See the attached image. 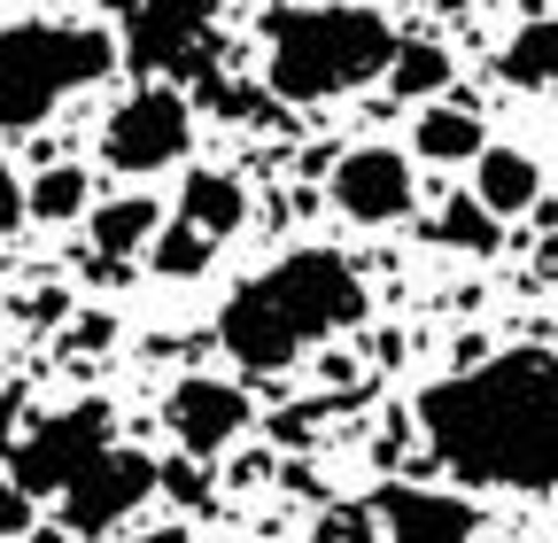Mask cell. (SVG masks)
I'll use <instances>...</instances> for the list:
<instances>
[{
  "label": "cell",
  "instance_id": "4",
  "mask_svg": "<svg viewBox=\"0 0 558 543\" xmlns=\"http://www.w3.org/2000/svg\"><path fill=\"white\" fill-rule=\"evenodd\" d=\"M117 71V39L101 24H0V132H32L70 94H86Z\"/></svg>",
  "mask_w": 558,
  "mask_h": 543
},
{
  "label": "cell",
  "instance_id": "1",
  "mask_svg": "<svg viewBox=\"0 0 558 543\" xmlns=\"http://www.w3.org/2000/svg\"><path fill=\"white\" fill-rule=\"evenodd\" d=\"M418 435L458 482L520 490V497L558 490V358L512 350L458 365L450 381L418 396Z\"/></svg>",
  "mask_w": 558,
  "mask_h": 543
},
{
  "label": "cell",
  "instance_id": "3",
  "mask_svg": "<svg viewBox=\"0 0 558 543\" xmlns=\"http://www.w3.org/2000/svg\"><path fill=\"white\" fill-rule=\"evenodd\" d=\"M271 55H264V94L271 101H333L349 86L388 79L396 32L380 9L357 0H311V9H271Z\"/></svg>",
  "mask_w": 558,
  "mask_h": 543
},
{
  "label": "cell",
  "instance_id": "14",
  "mask_svg": "<svg viewBox=\"0 0 558 543\" xmlns=\"http://www.w3.org/2000/svg\"><path fill=\"white\" fill-rule=\"evenodd\" d=\"M497 71H505V86H520V94H550V86H558V16H527V24L512 32V47L497 55Z\"/></svg>",
  "mask_w": 558,
  "mask_h": 543
},
{
  "label": "cell",
  "instance_id": "18",
  "mask_svg": "<svg viewBox=\"0 0 558 543\" xmlns=\"http://www.w3.org/2000/svg\"><path fill=\"white\" fill-rule=\"evenodd\" d=\"M388 86H396V101H435V94H450V47H442V39H396Z\"/></svg>",
  "mask_w": 558,
  "mask_h": 543
},
{
  "label": "cell",
  "instance_id": "12",
  "mask_svg": "<svg viewBox=\"0 0 558 543\" xmlns=\"http://www.w3.org/2000/svg\"><path fill=\"white\" fill-rule=\"evenodd\" d=\"M473 202L488 218H520V210H535L543 202V171H535V156H520V148H481L473 156Z\"/></svg>",
  "mask_w": 558,
  "mask_h": 543
},
{
  "label": "cell",
  "instance_id": "25",
  "mask_svg": "<svg viewBox=\"0 0 558 543\" xmlns=\"http://www.w3.org/2000/svg\"><path fill=\"white\" fill-rule=\"evenodd\" d=\"M16 226H24V179L0 171V233H16Z\"/></svg>",
  "mask_w": 558,
  "mask_h": 543
},
{
  "label": "cell",
  "instance_id": "23",
  "mask_svg": "<svg viewBox=\"0 0 558 543\" xmlns=\"http://www.w3.org/2000/svg\"><path fill=\"white\" fill-rule=\"evenodd\" d=\"M163 490H171L179 505H209V473H202V458H171V466H163Z\"/></svg>",
  "mask_w": 558,
  "mask_h": 543
},
{
  "label": "cell",
  "instance_id": "15",
  "mask_svg": "<svg viewBox=\"0 0 558 543\" xmlns=\"http://www.w3.org/2000/svg\"><path fill=\"white\" fill-rule=\"evenodd\" d=\"M86 210H94V171H78V164H47V171L24 179V218L70 226V218H86Z\"/></svg>",
  "mask_w": 558,
  "mask_h": 543
},
{
  "label": "cell",
  "instance_id": "11",
  "mask_svg": "<svg viewBox=\"0 0 558 543\" xmlns=\"http://www.w3.org/2000/svg\"><path fill=\"white\" fill-rule=\"evenodd\" d=\"M373 520H380V543H481V512L450 490L388 482L373 497Z\"/></svg>",
  "mask_w": 558,
  "mask_h": 543
},
{
  "label": "cell",
  "instance_id": "6",
  "mask_svg": "<svg viewBox=\"0 0 558 543\" xmlns=\"http://www.w3.org/2000/svg\"><path fill=\"white\" fill-rule=\"evenodd\" d=\"M186 148H194V109H186V94L163 86V79H148L140 94H124V101L109 109V124H101V156H109L117 171H163V164H179Z\"/></svg>",
  "mask_w": 558,
  "mask_h": 543
},
{
  "label": "cell",
  "instance_id": "20",
  "mask_svg": "<svg viewBox=\"0 0 558 543\" xmlns=\"http://www.w3.org/2000/svg\"><path fill=\"white\" fill-rule=\"evenodd\" d=\"M209 256H218V241H209V233H194L186 218L156 226V241H148V264L163 272V280H202V272H209Z\"/></svg>",
  "mask_w": 558,
  "mask_h": 543
},
{
  "label": "cell",
  "instance_id": "26",
  "mask_svg": "<svg viewBox=\"0 0 558 543\" xmlns=\"http://www.w3.org/2000/svg\"><path fill=\"white\" fill-rule=\"evenodd\" d=\"M78 342H86V350H109V342H117V318H109V311H101V318H78Z\"/></svg>",
  "mask_w": 558,
  "mask_h": 543
},
{
  "label": "cell",
  "instance_id": "28",
  "mask_svg": "<svg viewBox=\"0 0 558 543\" xmlns=\"http://www.w3.org/2000/svg\"><path fill=\"white\" fill-rule=\"evenodd\" d=\"M535 272H543V280H550V288H558V233H550V241L535 249Z\"/></svg>",
  "mask_w": 558,
  "mask_h": 543
},
{
  "label": "cell",
  "instance_id": "19",
  "mask_svg": "<svg viewBox=\"0 0 558 543\" xmlns=\"http://www.w3.org/2000/svg\"><path fill=\"white\" fill-rule=\"evenodd\" d=\"M427 241H442V249H458V256H497L505 233H497V218H488L473 194H450V202H442V218L427 226Z\"/></svg>",
  "mask_w": 558,
  "mask_h": 543
},
{
  "label": "cell",
  "instance_id": "30",
  "mask_svg": "<svg viewBox=\"0 0 558 543\" xmlns=\"http://www.w3.org/2000/svg\"><path fill=\"white\" fill-rule=\"evenodd\" d=\"M24 543H78V535H70V528H32Z\"/></svg>",
  "mask_w": 558,
  "mask_h": 543
},
{
  "label": "cell",
  "instance_id": "27",
  "mask_svg": "<svg viewBox=\"0 0 558 543\" xmlns=\"http://www.w3.org/2000/svg\"><path fill=\"white\" fill-rule=\"evenodd\" d=\"M9 443H16V396L0 388V458H9Z\"/></svg>",
  "mask_w": 558,
  "mask_h": 543
},
{
  "label": "cell",
  "instance_id": "16",
  "mask_svg": "<svg viewBox=\"0 0 558 543\" xmlns=\"http://www.w3.org/2000/svg\"><path fill=\"white\" fill-rule=\"evenodd\" d=\"M411 148L427 156V164H473L488 141H481V109H458V101H442V109H418V124H411Z\"/></svg>",
  "mask_w": 558,
  "mask_h": 543
},
{
  "label": "cell",
  "instance_id": "13",
  "mask_svg": "<svg viewBox=\"0 0 558 543\" xmlns=\"http://www.w3.org/2000/svg\"><path fill=\"white\" fill-rule=\"evenodd\" d=\"M179 218H186L194 233H209V241H226V233L248 226V186H241L233 171H186V186H179Z\"/></svg>",
  "mask_w": 558,
  "mask_h": 543
},
{
  "label": "cell",
  "instance_id": "9",
  "mask_svg": "<svg viewBox=\"0 0 558 543\" xmlns=\"http://www.w3.org/2000/svg\"><path fill=\"white\" fill-rule=\"evenodd\" d=\"M248 388L241 381H226V373H186L179 388H171V403H163V427H171V443H179V458H226L241 435H248Z\"/></svg>",
  "mask_w": 558,
  "mask_h": 543
},
{
  "label": "cell",
  "instance_id": "2",
  "mask_svg": "<svg viewBox=\"0 0 558 543\" xmlns=\"http://www.w3.org/2000/svg\"><path fill=\"white\" fill-rule=\"evenodd\" d=\"M365 318V280L357 264L333 249H288L279 264H264L256 280H241L218 311V342L241 373H279L303 350L333 342L341 326Z\"/></svg>",
  "mask_w": 558,
  "mask_h": 543
},
{
  "label": "cell",
  "instance_id": "5",
  "mask_svg": "<svg viewBox=\"0 0 558 543\" xmlns=\"http://www.w3.org/2000/svg\"><path fill=\"white\" fill-rule=\"evenodd\" d=\"M109 403L101 396H86V403H62V412L54 420H39L32 435H16L9 443V482L24 490V497H62L70 482H78V473L117 443L109 435Z\"/></svg>",
  "mask_w": 558,
  "mask_h": 543
},
{
  "label": "cell",
  "instance_id": "24",
  "mask_svg": "<svg viewBox=\"0 0 558 543\" xmlns=\"http://www.w3.org/2000/svg\"><path fill=\"white\" fill-rule=\"evenodd\" d=\"M9 535H32V497L0 473V543H9Z\"/></svg>",
  "mask_w": 558,
  "mask_h": 543
},
{
  "label": "cell",
  "instance_id": "21",
  "mask_svg": "<svg viewBox=\"0 0 558 543\" xmlns=\"http://www.w3.org/2000/svg\"><path fill=\"white\" fill-rule=\"evenodd\" d=\"M202 94H209V109H218V117H241V124L271 117V94H264V86H233V79H202Z\"/></svg>",
  "mask_w": 558,
  "mask_h": 543
},
{
  "label": "cell",
  "instance_id": "8",
  "mask_svg": "<svg viewBox=\"0 0 558 543\" xmlns=\"http://www.w3.org/2000/svg\"><path fill=\"white\" fill-rule=\"evenodd\" d=\"M163 490V466L148 458V450H124V443H109L78 482L62 490V528L70 535H109V528H124L140 505H148Z\"/></svg>",
  "mask_w": 558,
  "mask_h": 543
},
{
  "label": "cell",
  "instance_id": "29",
  "mask_svg": "<svg viewBox=\"0 0 558 543\" xmlns=\"http://www.w3.org/2000/svg\"><path fill=\"white\" fill-rule=\"evenodd\" d=\"M132 543H194L186 528H148V535H132Z\"/></svg>",
  "mask_w": 558,
  "mask_h": 543
},
{
  "label": "cell",
  "instance_id": "22",
  "mask_svg": "<svg viewBox=\"0 0 558 543\" xmlns=\"http://www.w3.org/2000/svg\"><path fill=\"white\" fill-rule=\"evenodd\" d=\"M318 543H380L373 505H333V512H318Z\"/></svg>",
  "mask_w": 558,
  "mask_h": 543
},
{
  "label": "cell",
  "instance_id": "31",
  "mask_svg": "<svg viewBox=\"0 0 558 543\" xmlns=\"http://www.w3.org/2000/svg\"><path fill=\"white\" fill-rule=\"evenodd\" d=\"M101 9H117V16H132V9H140V0H101Z\"/></svg>",
  "mask_w": 558,
  "mask_h": 543
},
{
  "label": "cell",
  "instance_id": "10",
  "mask_svg": "<svg viewBox=\"0 0 558 543\" xmlns=\"http://www.w3.org/2000/svg\"><path fill=\"white\" fill-rule=\"evenodd\" d=\"M326 186H333V210L357 218V226H396V218H411V164H403L396 148H349Z\"/></svg>",
  "mask_w": 558,
  "mask_h": 543
},
{
  "label": "cell",
  "instance_id": "7",
  "mask_svg": "<svg viewBox=\"0 0 558 543\" xmlns=\"http://www.w3.org/2000/svg\"><path fill=\"white\" fill-rule=\"evenodd\" d=\"M226 0H140L124 16V62L140 79H179V71H209V24Z\"/></svg>",
  "mask_w": 558,
  "mask_h": 543
},
{
  "label": "cell",
  "instance_id": "17",
  "mask_svg": "<svg viewBox=\"0 0 558 543\" xmlns=\"http://www.w3.org/2000/svg\"><path fill=\"white\" fill-rule=\"evenodd\" d=\"M86 218H94V256H101V264H117V256H132V249H148L156 226H163V210H156L148 194L101 202V210H86Z\"/></svg>",
  "mask_w": 558,
  "mask_h": 543
}]
</instances>
